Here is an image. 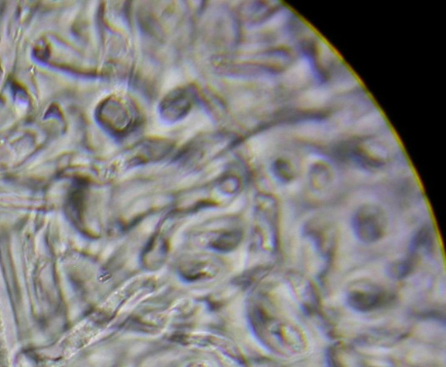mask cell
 <instances>
[{"label": "cell", "instance_id": "6da1fadb", "mask_svg": "<svg viewBox=\"0 0 446 367\" xmlns=\"http://www.w3.org/2000/svg\"><path fill=\"white\" fill-rule=\"evenodd\" d=\"M352 227L359 240L372 244L380 240L385 235L386 218L379 208L362 207L352 218Z\"/></svg>", "mask_w": 446, "mask_h": 367}]
</instances>
